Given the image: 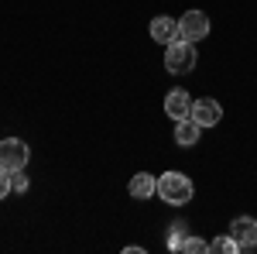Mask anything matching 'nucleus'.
Masks as SVG:
<instances>
[{
	"mask_svg": "<svg viewBox=\"0 0 257 254\" xmlns=\"http://www.w3.org/2000/svg\"><path fill=\"white\" fill-rule=\"evenodd\" d=\"M192 120H199L202 127H216L219 120H223V107H219L216 100L202 97V100H192V114H189Z\"/></svg>",
	"mask_w": 257,
	"mask_h": 254,
	"instance_id": "nucleus-6",
	"label": "nucleus"
},
{
	"mask_svg": "<svg viewBox=\"0 0 257 254\" xmlns=\"http://www.w3.org/2000/svg\"><path fill=\"white\" fill-rule=\"evenodd\" d=\"M199 134H202V124L199 120H192V117L175 120V144L178 148H196Z\"/></svg>",
	"mask_w": 257,
	"mask_h": 254,
	"instance_id": "nucleus-8",
	"label": "nucleus"
},
{
	"mask_svg": "<svg viewBox=\"0 0 257 254\" xmlns=\"http://www.w3.org/2000/svg\"><path fill=\"white\" fill-rule=\"evenodd\" d=\"M192 193H196V186H192L189 176H182V172H165V176H158V196L165 203L185 206L192 199Z\"/></svg>",
	"mask_w": 257,
	"mask_h": 254,
	"instance_id": "nucleus-1",
	"label": "nucleus"
},
{
	"mask_svg": "<svg viewBox=\"0 0 257 254\" xmlns=\"http://www.w3.org/2000/svg\"><path fill=\"white\" fill-rule=\"evenodd\" d=\"M178 251H182V254H206V251H209V244H206L202 237H185Z\"/></svg>",
	"mask_w": 257,
	"mask_h": 254,
	"instance_id": "nucleus-12",
	"label": "nucleus"
},
{
	"mask_svg": "<svg viewBox=\"0 0 257 254\" xmlns=\"http://www.w3.org/2000/svg\"><path fill=\"white\" fill-rule=\"evenodd\" d=\"M28 158H31V148H28L21 137H4V141H0V168H4V172L24 168Z\"/></svg>",
	"mask_w": 257,
	"mask_h": 254,
	"instance_id": "nucleus-3",
	"label": "nucleus"
},
{
	"mask_svg": "<svg viewBox=\"0 0 257 254\" xmlns=\"http://www.w3.org/2000/svg\"><path fill=\"white\" fill-rule=\"evenodd\" d=\"M182 240H185V223H175L172 227V237H168V251H178Z\"/></svg>",
	"mask_w": 257,
	"mask_h": 254,
	"instance_id": "nucleus-14",
	"label": "nucleus"
},
{
	"mask_svg": "<svg viewBox=\"0 0 257 254\" xmlns=\"http://www.w3.org/2000/svg\"><path fill=\"white\" fill-rule=\"evenodd\" d=\"M209 251H216V254H237L240 251V244L233 240V237L226 234V237H216L213 244H209Z\"/></svg>",
	"mask_w": 257,
	"mask_h": 254,
	"instance_id": "nucleus-11",
	"label": "nucleus"
},
{
	"mask_svg": "<svg viewBox=\"0 0 257 254\" xmlns=\"http://www.w3.org/2000/svg\"><path fill=\"white\" fill-rule=\"evenodd\" d=\"M165 114L172 120H182L192 114V97L185 93V90H172L168 97H165Z\"/></svg>",
	"mask_w": 257,
	"mask_h": 254,
	"instance_id": "nucleus-7",
	"label": "nucleus"
},
{
	"mask_svg": "<svg viewBox=\"0 0 257 254\" xmlns=\"http://www.w3.org/2000/svg\"><path fill=\"white\" fill-rule=\"evenodd\" d=\"M230 237L240 244V251H254L257 247V220L254 216H237L230 223Z\"/></svg>",
	"mask_w": 257,
	"mask_h": 254,
	"instance_id": "nucleus-5",
	"label": "nucleus"
},
{
	"mask_svg": "<svg viewBox=\"0 0 257 254\" xmlns=\"http://www.w3.org/2000/svg\"><path fill=\"white\" fill-rule=\"evenodd\" d=\"M127 193L134 196V199H151V196H158V179L148 176V172H138V176L131 179Z\"/></svg>",
	"mask_w": 257,
	"mask_h": 254,
	"instance_id": "nucleus-9",
	"label": "nucleus"
},
{
	"mask_svg": "<svg viewBox=\"0 0 257 254\" xmlns=\"http://www.w3.org/2000/svg\"><path fill=\"white\" fill-rule=\"evenodd\" d=\"M7 196H11V176L0 168V199H7Z\"/></svg>",
	"mask_w": 257,
	"mask_h": 254,
	"instance_id": "nucleus-15",
	"label": "nucleus"
},
{
	"mask_svg": "<svg viewBox=\"0 0 257 254\" xmlns=\"http://www.w3.org/2000/svg\"><path fill=\"white\" fill-rule=\"evenodd\" d=\"M192 65H196V45L192 41H182L175 38L172 45H165V69L168 72H192Z\"/></svg>",
	"mask_w": 257,
	"mask_h": 254,
	"instance_id": "nucleus-2",
	"label": "nucleus"
},
{
	"mask_svg": "<svg viewBox=\"0 0 257 254\" xmlns=\"http://www.w3.org/2000/svg\"><path fill=\"white\" fill-rule=\"evenodd\" d=\"M7 176H11V193H28V176H24V168L7 172Z\"/></svg>",
	"mask_w": 257,
	"mask_h": 254,
	"instance_id": "nucleus-13",
	"label": "nucleus"
},
{
	"mask_svg": "<svg viewBox=\"0 0 257 254\" xmlns=\"http://www.w3.org/2000/svg\"><path fill=\"white\" fill-rule=\"evenodd\" d=\"M209 35V18H206V11H185L182 18H178V38L182 41H202Z\"/></svg>",
	"mask_w": 257,
	"mask_h": 254,
	"instance_id": "nucleus-4",
	"label": "nucleus"
},
{
	"mask_svg": "<svg viewBox=\"0 0 257 254\" xmlns=\"http://www.w3.org/2000/svg\"><path fill=\"white\" fill-rule=\"evenodd\" d=\"M151 38L158 41V45H172V41L178 38V21H172V18H155L151 21Z\"/></svg>",
	"mask_w": 257,
	"mask_h": 254,
	"instance_id": "nucleus-10",
	"label": "nucleus"
}]
</instances>
